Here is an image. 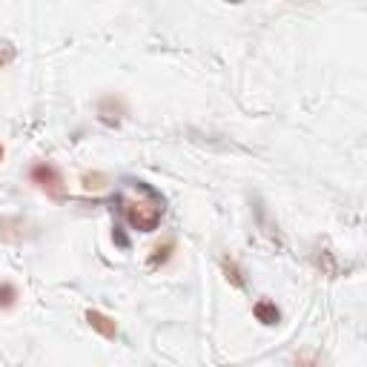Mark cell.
Returning a JSON list of instances; mask_svg holds the SVG:
<instances>
[{"label":"cell","instance_id":"6da1fadb","mask_svg":"<svg viewBox=\"0 0 367 367\" xmlns=\"http://www.w3.org/2000/svg\"><path fill=\"white\" fill-rule=\"evenodd\" d=\"M115 207L127 224L138 233H155L164 212H167V198L152 187L144 178H124L120 190L115 193Z\"/></svg>","mask_w":367,"mask_h":367},{"label":"cell","instance_id":"7a4b0ae2","mask_svg":"<svg viewBox=\"0 0 367 367\" xmlns=\"http://www.w3.org/2000/svg\"><path fill=\"white\" fill-rule=\"evenodd\" d=\"M29 184H35V187L52 201L67 198V178L60 172V167L52 161H35L29 167Z\"/></svg>","mask_w":367,"mask_h":367},{"label":"cell","instance_id":"3957f363","mask_svg":"<svg viewBox=\"0 0 367 367\" xmlns=\"http://www.w3.org/2000/svg\"><path fill=\"white\" fill-rule=\"evenodd\" d=\"M120 115H127V104L120 95H104L98 101V118H101V124L106 127H118V120Z\"/></svg>","mask_w":367,"mask_h":367},{"label":"cell","instance_id":"277c9868","mask_svg":"<svg viewBox=\"0 0 367 367\" xmlns=\"http://www.w3.org/2000/svg\"><path fill=\"white\" fill-rule=\"evenodd\" d=\"M86 324L95 330L98 335H104V339H118V324H115V319L112 316H106V313H101V310H86Z\"/></svg>","mask_w":367,"mask_h":367},{"label":"cell","instance_id":"5b68a950","mask_svg":"<svg viewBox=\"0 0 367 367\" xmlns=\"http://www.w3.org/2000/svg\"><path fill=\"white\" fill-rule=\"evenodd\" d=\"M29 230V221H23L20 216H12V219H0V241H26L32 238Z\"/></svg>","mask_w":367,"mask_h":367},{"label":"cell","instance_id":"8992f818","mask_svg":"<svg viewBox=\"0 0 367 367\" xmlns=\"http://www.w3.org/2000/svg\"><path fill=\"white\" fill-rule=\"evenodd\" d=\"M253 316H256V321H261L264 327H275L282 321V310L275 307V301H270V298H258L256 304H253Z\"/></svg>","mask_w":367,"mask_h":367},{"label":"cell","instance_id":"52a82bcc","mask_svg":"<svg viewBox=\"0 0 367 367\" xmlns=\"http://www.w3.org/2000/svg\"><path fill=\"white\" fill-rule=\"evenodd\" d=\"M18 298H20V290H18L15 282H9V279L0 282V310H4V313L12 310L18 304Z\"/></svg>","mask_w":367,"mask_h":367},{"label":"cell","instance_id":"ba28073f","mask_svg":"<svg viewBox=\"0 0 367 367\" xmlns=\"http://www.w3.org/2000/svg\"><path fill=\"white\" fill-rule=\"evenodd\" d=\"M221 270H224V279H227L233 287H238V290H244V287H247V282H244V272H241V267H238L233 258H221Z\"/></svg>","mask_w":367,"mask_h":367},{"label":"cell","instance_id":"9c48e42d","mask_svg":"<svg viewBox=\"0 0 367 367\" xmlns=\"http://www.w3.org/2000/svg\"><path fill=\"white\" fill-rule=\"evenodd\" d=\"M81 184H83V190H101V187H106V184H109V178L104 172H86L81 178Z\"/></svg>","mask_w":367,"mask_h":367},{"label":"cell","instance_id":"30bf717a","mask_svg":"<svg viewBox=\"0 0 367 367\" xmlns=\"http://www.w3.org/2000/svg\"><path fill=\"white\" fill-rule=\"evenodd\" d=\"M172 250H175V241L169 238V241L164 244V247H155V250H152V258H149V264H152V267H158V264H164V261L169 258V253H172Z\"/></svg>","mask_w":367,"mask_h":367},{"label":"cell","instance_id":"8fae6325","mask_svg":"<svg viewBox=\"0 0 367 367\" xmlns=\"http://www.w3.org/2000/svg\"><path fill=\"white\" fill-rule=\"evenodd\" d=\"M15 55H18V49H15L9 41L0 43V69H6V67L12 64V60H15Z\"/></svg>","mask_w":367,"mask_h":367},{"label":"cell","instance_id":"7c38bea8","mask_svg":"<svg viewBox=\"0 0 367 367\" xmlns=\"http://www.w3.org/2000/svg\"><path fill=\"white\" fill-rule=\"evenodd\" d=\"M112 241L118 244L120 250H130V238H127V233H124V227H115L112 230Z\"/></svg>","mask_w":367,"mask_h":367},{"label":"cell","instance_id":"4fadbf2b","mask_svg":"<svg viewBox=\"0 0 367 367\" xmlns=\"http://www.w3.org/2000/svg\"><path fill=\"white\" fill-rule=\"evenodd\" d=\"M4 158H6V149H4V144H0V164H4Z\"/></svg>","mask_w":367,"mask_h":367}]
</instances>
